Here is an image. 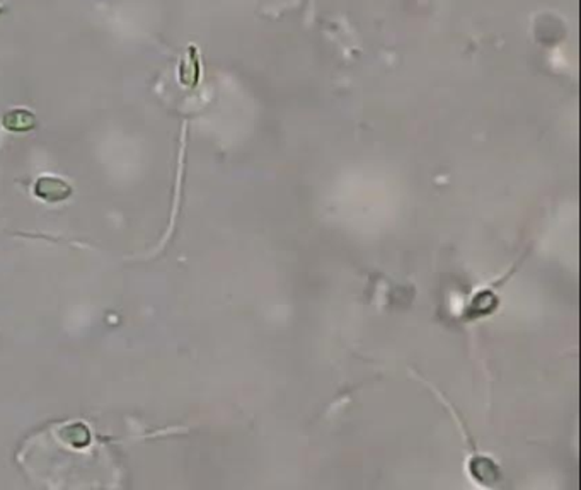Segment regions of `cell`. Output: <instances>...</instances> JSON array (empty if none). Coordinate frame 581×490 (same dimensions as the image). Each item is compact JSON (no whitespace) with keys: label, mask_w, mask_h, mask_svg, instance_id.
Masks as SVG:
<instances>
[{"label":"cell","mask_w":581,"mask_h":490,"mask_svg":"<svg viewBox=\"0 0 581 490\" xmlns=\"http://www.w3.org/2000/svg\"><path fill=\"white\" fill-rule=\"evenodd\" d=\"M2 126L12 133H26L36 128V116L27 109H12L2 118Z\"/></svg>","instance_id":"obj_2"},{"label":"cell","mask_w":581,"mask_h":490,"mask_svg":"<svg viewBox=\"0 0 581 490\" xmlns=\"http://www.w3.org/2000/svg\"><path fill=\"white\" fill-rule=\"evenodd\" d=\"M198 60H196L195 55V48H190L188 50V55L184 56L181 61V68H179V79L184 85L188 87H195L196 82H198Z\"/></svg>","instance_id":"obj_4"},{"label":"cell","mask_w":581,"mask_h":490,"mask_svg":"<svg viewBox=\"0 0 581 490\" xmlns=\"http://www.w3.org/2000/svg\"><path fill=\"white\" fill-rule=\"evenodd\" d=\"M61 439H65V443L71 444V446L84 448L91 441V432H89V429L84 424L77 422L61 429Z\"/></svg>","instance_id":"obj_3"},{"label":"cell","mask_w":581,"mask_h":490,"mask_svg":"<svg viewBox=\"0 0 581 490\" xmlns=\"http://www.w3.org/2000/svg\"><path fill=\"white\" fill-rule=\"evenodd\" d=\"M35 194L47 203H60L71 198L72 186L60 177L44 175L35 182Z\"/></svg>","instance_id":"obj_1"}]
</instances>
